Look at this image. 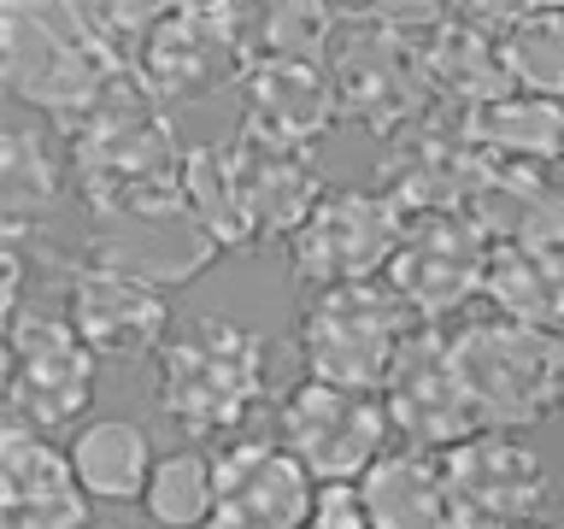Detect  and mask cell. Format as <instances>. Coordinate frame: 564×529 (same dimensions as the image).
<instances>
[{
	"mask_svg": "<svg viewBox=\"0 0 564 529\" xmlns=\"http://www.w3.org/2000/svg\"><path fill=\"white\" fill-rule=\"evenodd\" d=\"M183 194L200 212V224L224 241V253L229 247L247 253V247H289L294 229L324 201V176L306 148L236 130L224 141L188 148Z\"/></svg>",
	"mask_w": 564,
	"mask_h": 529,
	"instance_id": "cell-1",
	"label": "cell"
},
{
	"mask_svg": "<svg viewBox=\"0 0 564 529\" xmlns=\"http://www.w3.org/2000/svg\"><path fill=\"white\" fill-rule=\"evenodd\" d=\"M65 136H70V183L88 201V212H112L183 188L188 148L176 141L165 100L148 88L141 71H118Z\"/></svg>",
	"mask_w": 564,
	"mask_h": 529,
	"instance_id": "cell-2",
	"label": "cell"
},
{
	"mask_svg": "<svg viewBox=\"0 0 564 529\" xmlns=\"http://www.w3.org/2000/svg\"><path fill=\"white\" fill-rule=\"evenodd\" d=\"M153 400L188 441H236L271 400V347L236 317H194L159 353Z\"/></svg>",
	"mask_w": 564,
	"mask_h": 529,
	"instance_id": "cell-3",
	"label": "cell"
},
{
	"mask_svg": "<svg viewBox=\"0 0 564 529\" xmlns=\"http://www.w3.org/2000/svg\"><path fill=\"white\" fill-rule=\"evenodd\" d=\"M112 53L100 47L88 7H47V0H7L0 7V83L12 100L47 112L53 123H77L100 88L118 77Z\"/></svg>",
	"mask_w": 564,
	"mask_h": 529,
	"instance_id": "cell-4",
	"label": "cell"
},
{
	"mask_svg": "<svg viewBox=\"0 0 564 529\" xmlns=\"http://www.w3.org/2000/svg\"><path fill=\"white\" fill-rule=\"evenodd\" d=\"M453 353L482 430L518 435L564 412V335L482 317L453 330Z\"/></svg>",
	"mask_w": 564,
	"mask_h": 529,
	"instance_id": "cell-5",
	"label": "cell"
},
{
	"mask_svg": "<svg viewBox=\"0 0 564 529\" xmlns=\"http://www.w3.org/2000/svg\"><path fill=\"white\" fill-rule=\"evenodd\" d=\"M417 317L388 282H347V289H317L300 312L294 347L306 377L341 382V388H377L388 382V365L405 347Z\"/></svg>",
	"mask_w": 564,
	"mask_h": 529,
	"instance_id": "cell-6",
	"label": "cell"
},
{
	"mask_svg": "<svg viewBox=\"0 0 564 529\" xmlns=\"http://www.w3.org/2000/svg\"><path fill=\"white\" fill-rule=\"evenodd\" d=\"M218 259H224V241L200 224V212L188 206L183 188L112 206V212H88V264L123 271L159 294L206 277Z\"/></svg>",
	"mask_w": 564,
	"mask_h": 529,
	"instance_id": "cell-7",
	"label": "cell"
},
{
	"mask_svg": "<svg viewBox=\"0 0 564 529\" xmlns=\"http://www.w3.org/2000/svg\"><path fill=\"white\" fill-rule=\"evenodd\" d=\"M276 430L282 447L317 476V488H359L370 465L388 453L394 418H388L377 388H341L306 377L282 395Z\"/></svg>",
	"mask_w": 564,
	"mask_h": 529,
	"instance_id": "cell-8",
	"label": "cell"
},
{
	"mask_svg": "<svg viewBox=\"0 0 564 529\" xmlns=\"http://www.w3.org/2000/svg\"><path fill=\"white\" fill-rule=\"evenodd\" d=\"M405 212L388 201L382 188L365 183H335L324 201L312 206V218L294 229L289 264L306 289H347V282H382L405 241Z\"/></svg>",
	"mask_w": 564,
	"mask_h": 529,
	"instance_id": "cell-9",
	"label": "cell"
},
{
	"mask_svg": "<svg viewBox=\"0 0 564 529\" xmlns=\"http://www.w3.org/2000/svg\"><path fill=\"white\" fill-rule=\"evenodd\" d=\"M95 382L100 359L65 324V312H18L7 324V423H24L35 435L88 423Z\"/></svg>",
	"mask_w": 564,
	"mask_h": 529,
	"instance_id": "cell-10",
	"label": "cell"
},
{
	"mask_svg": "<svg viewBox=\"0 0 564 529\" xmlns=\"http://www.w3.org/2000/svg\"><path fill=\"white\" fill-rule=\"evenodd\" d=\"M253 65V30L236 7H165L141 53V77L165 106H194L241 88Z\"/></svg>",
	"mask_w": 564,
	"mask_h": 529,
	"instance_id": "cell-11",
	"label": "cell"
},
{
	"mask_svg": "<svg viewBox=\"0 0 564 529\" xmlns=\"http://www.w3.org/2000/svg\"><path fill=\"white\" fill-rule=\"evenodd\" d=\"M482 171H488V153L470 136V112L430 106L412 130H400L382 148L377 188L405 218H435V212H465Z\"/></svg>",
	"mask_w": 564,
	"mask_h": 529,
	"instance_id": "cell-12",
	"label": "cell"
},
{
	"mask_svg": "<svg viewBox=\"0 0 564 529\" xmlns=\"http://www.w3.org/2000/svg\"><path fill=\"white\" fill-rule=\"evenodd\" d=\"M488 259L494 241L470 224V212H435V218L405 224V241L382 282L405 300L417 324L441 330L488 289Z\"/></svg>",
	"mask_w": 564,
	"mask_h": 529,
	"instance_id": "cell-13",
	"label": "cell"
},
{
	"mask_svg": "<svg viewBox=\"0 0 564 529\" xmlns=\"http://www.w3.org/2000/svg\"><path fill=\"white\" fill-rule=\"evenodd\" d=\"M447 500L458 529H535L553 494L541 453L506 430H476L470 441L441 453Z\"/></svg>",
	"mask_w": 564,
	"mask_h": 529,
	"instance_id": "cell-14",
	"label": "cell"
},
{
	"mask_svg": "<svg viewBox=\"0 0 564 529\" xmlns=\"http://www.w3.org/2000/svg\"><path fill=\"white\" fill-rule=\"evenodd\" d=\"M382 406L394 418V435L417 453H447L458 441H470L482 423H476V406L465 395V377H458V353H453V330H430L417 324L405 335V347L388 365L382 382Z\"/></svg>",
	"mask_w": 564,
	"mask_h": 529,
	"instance_id": "cell-15",
	"label": "cell"
},
{
	"mask_svg": "<svg viewBox=\"0 0 564 529\" xmlns=\"http://www.w3.org/2000/svg\"><path fill=\"white\" fill-rule=\"evenodd\" d=\"M65 324L83 335L100 365H130V359H148V353H165L171 300L123 271L77 264L65 282Z\"/></svg>",
	"mask_w": 564,
	"mask_h": 529,
	"instance_id": "cell-16",
	"label": "cell"
},
{
	"mask_svg": "<svg viewBox=\"0 0 564 529\" xmlns=\"http://www.w3.org/2000/svg\"><path fill=\"white\" fill-rule=\"evenodd\" d=\"M218 458V523L212 529H306L317 506V476L282 441L241 435Z\"/></svg>",
	"mask_w": 564,
	"mask_h": 529,
	"instance_id": "cell-17",
	"label": "cell"
},
{
	"mask_svg": "<svg viewBox=\"0 0 564 529\" xmlns=\"http://www.w3.org/2000/svg\"><path fill=\"white\" fill-rule=\"evenodd\" d=\"M88 506L59 441L24 423L0 430V529H88Z\"/></svg>",
	"mask_w": 564,
	"mask_h": 529,
	"instance_id": "cell-18",
	"label": "cell"
},
{
	"mask_svg": "<svg viewBox=\"0 0 564 529\" xmlns=\"http://www.w3.org/2000/svg\"><path fill=\"white\" fill-rule=\"evenodd\" d=\"M236 95H241V130L306 153L341 118V88H335L329 60H253Z\"/></svg>",
	"mask_w": 564,
	"mask_h": 529,
	"instance_id": "cell-19",
	"label": "cell"
},
{
	"mask_svg": "<svg viewBox=\"0 0 564 529\" xmlns=\"http://www.w3.org/2000/svg\"><path fill=\"white\" fill-rule=\"evenodd\" d=\"M465 212L494 247H564V176L546 165L488 159Z\"/></svg>",
	"mask_w": 564,
	"mask_h": 529,
	"instance_id": "cell-20",
	"label": "cell"
},
{
	"mask_svg": "<svg viewBox=\"0 0 564 529\" xmlns=\"http://www.w3.org/2000/svg\"><path fill=\"white\" fill-rule=\"evenodd\" d=\"M65 453H70V471H77V488L95 506H141L148 476L159 465L153 435L135 418H88L70 430Z\"/></svg>",
	"mask_w": 564,
	"mask_h": 529,
	"instance_id": "cell-21",
	"label": "cell"
},
{
	"mask_svg": "<svg viewBox=\"0 0 564 529\" xmlns=\"http://www.w3.org/2000/svg\"><path fill=\"white\" fill-rule=\"evenodd\" d=\"M359 500L377 529H458L441 453H417V447L382 453L359 483Z\"/></svg>",
	"mask_w": 564,
	"mask_h": 529,
	"instance_id": "cell-22",
	"label": "cell"
},
{
	"mask_svg": "<svg viewBox=\"0 0 564 529\" xmlns=\"http://www.w3.org/2000/svg\"><path fill=\"white\" fill-rule=\"evenodd\" d=\"M482 300L494 317L564 335V247H494Z\"/></svg>",
	"mask_w": 564,
	"mask_h": 529,
	"instance_id": "cell-23",
	"label": "cell"
},
{
	"mask_svg": "<svg viewBox=\"0 0 564 529\" xmlns=\"http://www.w3.org/2000/svg\"><path fill=\"white\" fill-rule=\"evenodd\" d=\"M470 136L488 159H506V165H553V159L564 165V106L523 95V88H506L476 106Z\"/></svg>",
	"mask_w": 564,
	"mask_h": 529,
	"instance_id": "cell-24",
	"label": "cell"
},
{
	"mask_svg": "<svg viewBox=\"0 0 564 529\" xmlns=\"http://www.w3.org/2000/svg\"><path fill=\"white\" fill-rule=\"evenodd\" d=\"M59 194H65V165L53 159L47 136L35 123H7V136H0V218H7V236H30L59 206Z\"/></svg>",
	"mask_w": 564,
	"mask_h": 529,
	"instance_id": "cell-25",
	"label": "cell"
},
{
	"mask_svg": "<svg viewBox=\"0 0 564 529\" xmlns=\"http://www.w3.org/2000/svg\"><path fill=\"white\" fill-rule=\"evenodd\" d=\"M141 518L153 529H212L218 523V458L200 447L159 453V465L141 494Z\"/></svg>",
	"mask_w": 564,
	"mask_h": 529,
	"instance_id": "cell-26",
	"label": "cell"
},
{
	"mask_svg": "<svg viewBox=\"0 0 564 529\" xmlns=\"http://www.w3.org/2000/svg\"><path fill=\"white\" fill-rule=\"evenodd\" d=\"M506 83L564 106V7H511L500 30Z\"/></svg>",
	"mask_w": 564,
	"mask_h": 529,
	"instance_id": "cell-27",
	"label": "cell"
},
{
	"mask_svg": "<svg viewBox=\"0 0 564 529\" xmlns=\"http://www.w3.org/2000/svg\"><path fill=\"white\" fill-rule=\"evenodd\" d=\"M306 529H377V523H370L359 488H317V506H312Z\"/></svg>",
	"mask_w": 564,
	"mask_h": 529,
	"instance_id": "cell-28",
	"label": "cell"
},
{
	"mask_svg": "<svg viewBox=\"0 0 564 529\" xmlns=\"http://www.w3.org/2000/svg\"><path fill=\"white\" fill-rule=\"evenodd\" d=\"M558 176H564V165H558Z\"/></svg>",
	"mask_w": 564,
	"mask_h": 529,
	"instance_id": "cell-29",
	"label": "cell"
},
{
	"mask_svg": "<svg viewBox=\"0 0 564 529\" xmlns=\"http://www.w3.org/2000/svg\"><path fill=\"white\" fill-rule=\"evenodd\" d=\"M535 529H546V523H535Z\"/></svg>",
	"mask_w": 564,
	"mask_h": 529,
	"instance_id": "cell-30",
	"label": "cell"
},
{
	"mask_svg": "<svg viewBox=\"0 0 564 529\" xmlns=\"http://www.w3.org/2000/svg\"><path fill=\"white\" fill-rule=\"evenodd\" d=\"M88 529H95V523H88Z\"/></svg>",
	"mask_w": 564,
	"mask_h": 529,
	"instance_id": "cell-31",
	"label": "cell"
}]
</instances>
